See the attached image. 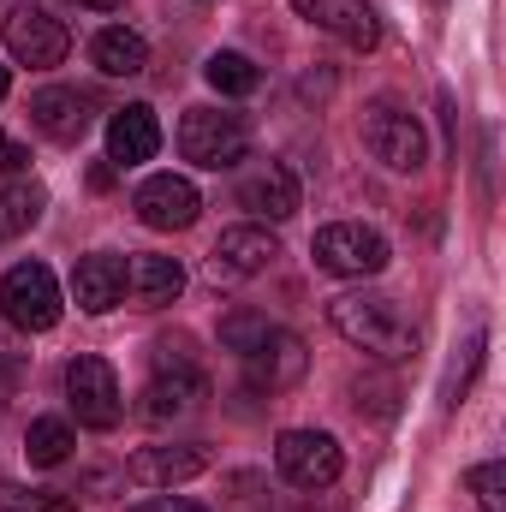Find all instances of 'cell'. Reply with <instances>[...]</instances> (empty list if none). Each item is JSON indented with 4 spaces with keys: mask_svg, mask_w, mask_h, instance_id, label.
<instances>
[{
    "mask_svg": "<svg viewBox=\"0 0 506 512\" xmlns=\"http://www.w3.org/2000/svg\"><path fill=\"white\" fill-rule=\"evenodd\" d=\"M72 298H78V310L108 316V310L126 298V256H114V251L78 256V268H72Z\"/></svg>",
    "mask_w": 506,
    "mask_h": 512,
    "instance_id": "16",
    "label": "cell"
},
{
    "mask_svg": "<svg viewBox=\"0 0 506 512\" xmlns=\"http://www.w3.org/2000/svg\"><path fill=\"white\" fill-rule=\"evenodd\" d=\"M66 393H72V411H78L84 429H114V423L126 417L120 376H114V364L96 358V352H84V358L66 364Z\"/></svg>",
    "mask_w": 506,
    "mask_h": 512,
    "instance_id": "7",
    "label": "cell"
},
{
    "mask_svg": "<svg viewBox=\"0 0 506 512\" xmlns=\"http://www.w3.org/2000/svg\"><path fill=\"white\" fill-rule=\"evenodd\" d=\"M471 495L483 501V512H506V465L501 459H489V465H471Z\"/></svg>",
    "mask_w": 506,
    "mask_h": 512,
    "instance_id": "27",
    "label": "cell"
},
{
    "mask_svg": "<svg viewBox=\"0 0 506 512\" xmlns=\"http://www.w3.org/2000/svg\"><path fill=\"white\" fill-rule=\"evenodd\" d=\"M24 459L42 465V471L66 465V459H72V423H66V417H36V423L24 429Z\"/></svg>",
    "mask_w": 506,
    "mask_h": 512,
    "instance_id": "22",
    "label": "cell"
},
{
    "mask_svg": "<svg viewBox=\"0 0 506 512\" xmlns=\"http://www.w3.org/2000/svg\"><path fill=\"white\" fill-rule=\"evenodd\" d=\"M131 512H209V507H197L185 495H161V501H143V507H131Z\"/></svg>",
    "mask_w": 506,
    "mask_h": 512,
    "instance_id": "30",
    "label": "cell"
},
{
    "mask_svg": "<svg viewBox=\"0 0 506 512\" xmlns=\"http://www.w3.org/2000/svg\"><path fill=\"white\" fill-rule=\"evenodd\" d=\"M274 256H280V239H274L268 227H227L221 245L209 251V280H215V286H221V280H251V274H262Z\"/></svg>",
    "mask_w": 506,
    "mask_h": 512,
    "instance_id": "11",
    "label": "cell"
},
{
    "mask_svg": "<svg viewBox=\"0 0 506 512\" xmlns=\"http://www.w3.org/2000/svg\"><path fill=\"white\" fill-rule=\"evenodd\" d=\"M310 256H316L322 274L364 280V274H381V268H387V239H381L376 227H364V221H334V227L316 233Z\"/></svg>",
    "mask_w": 506,
    "mask_h": 512,
    "instance_id": "5",
    "label": "cell"
},
{
    "mask_svg": "<svg viewBox=\"0 0 506 512\" xmlns=\"http://www.w3.org/2000/svg\"><path fill=\"white\" fill-rule=\"evenodd\" d=\"M12 382H18V370H12V358H6V352H0V399H6V393H12Z\"/></svg>",
    "mask_w": 506,
    "mask_h": 512,
    "instance_id": "31",
    "label": "cell"
},
{
    "mask_svg": "<svg viewBox=\"0 0 506 512\" xmlns=\"http://www.w3.org/2000/svg\"><path fill=\"white\" fill-rule=\"evenodd\" d=\"M239 209H251L256 221H292L298 215V179L280 161H262L239 179Z\"/></svg>",
    "mask_w": 506,
    "mask_h": 512,
    "instance_id": "15",
    "label": "cell"
},
{
    "mask_svg": "<svg viewBox=\"0 0 506 512\" xmlns=\"http://www.w3.org/2000/svg\"><path fill=\"white\" fill-rule=\"evenodd\" d=\"M0 512H78V501L60 495V489H18V483H0Z\"/></svg>",
    "mask_w": 506,
    "mask_h": 512,
    "instance_id": "26",
    "label": "cell"
},
{
    "mask_svg": "<svg viewBox=\"0 0 506 512\" xmlns=\"http://www.w3.org/2000/svg\"><path fill=\"white\" fill-rule=\"evenodd\" d=\"M0 167H6V173H24V167H30V149H24V143H12L6 131H0Z\"/></svg>",
    "mask_w": 506,
    "mask_h": 512,
    "instance_id": "29",
    "label": "cell"
},
{
    "mask_svg": "<svg viewBox=\"0 0 506 512\" xmlns=\"http://www.w3.org/2000/svg\"><path fill=\"white\" fill-rule=\"evenodd\" d=\"M78 6H96V12H114V6H126V0H78Z\"/></svg>",
    "mask_w": 506,
    "mask_h": 512,
    "instance_id": "32",
    "label": "cell"
},
{
    "mask_svg": "<svg viewBox=\"0 0 506 512\" xmlns=\"http://www.w3.org/2000/svg\"><path fill=\"white\" fill-rule=\"evenodd\" d=\"M245 149H251V131H245L239 114L191 108V114L179 120V155H185V161H197V167H209V173L239 167V161H245Z\"/></svg>",
    "mask_w": 506,
    "mask_h": 512,
    "instance_id": "2",
    "label": "cell"
},
{
    "mask_svg": "<svg viewBox=\"0 0 506 512\" xmlns=\"http://www.w3.org/2000/svg\"><path fill=\"white\" fill-rule=\"evenodd\" d=\"M209 471V447L203 441H179V447H137L126 465V477L137 489H173L185 477Z\"/></svg>",
    "mask_w": 506,
    "mask_h": 512,
    "instance_id": "13",
    "label": "cell"
},
{
    "mask_svg": "<svg viewBox=\"0 0 506 512\" xmlns=\"http://www.w3.org/2000/svg\"><path fill=\"white\" fill-rule=\"evenodd\" d=\"M90 60H96V72H108V78H137L143 66H149V42L126 30V24H114V30H102L96 42H90Z\"/></svg>",
    "mask_w": 506,
    "mask_h": 512,
    "instance_id": "20",
    "label": "cell"
},
{
    "mask_svg": "<svg viewBox=\"0 0 506 512\" xmlns=\"http://www.w3.org/2000/svg\"><path fill=\"white\" fill-rule=\"evenodd\" d=\"M364 149L376 155L381 167H393V173H417L423 155H429L423 126L405 108H393V102H370L364 108Z\"/></svg>",
    "mask_w": 506,
    "mask_h": 512,
    "instance_id": "8",
    "label": "cell"
},
{
    "mask_svg": "<svg viewBox=\"0 0 506 512\" xmlns=\"http://www.w3.org/2000/svg\"><path fill=\"white\" fill-rule=\"evenodd\" d=\"M292 12L298 18H310L316 30H328V36H340L346 48H358V54H370L381 42V18L364 6V0H292Z\"/></svg>",
    "mask_w": 506,
    "mask_h": 512,
    "instance_id": "12",
    "label": "cell"
},
{
    "mask_svg": "<svg viewBox=\"0 0 506 512\" xmlns=\"http://www.w3.org/2000/svg\"><path fill=\"white\" fill-rule=\"evenodd\" d=\"M90 114H96L90 96L84 90H66V84H48V90L30 96V126L42 131V137H54V143H84Z\"/></svg>",
    "mask_w": 506,
    "mask_h": 512,
    "instance_id": "14",
    "label": "cell"
},
{
    "mask_svg": "<svg viewBox=\"0 0 506 512\" xmlns=\"http://www.w3.org/2000/svg\"><path fill=\"white\" fill-rule=\"evenodd\" d=\"M42 209H48V191H42L36 179H18V185H6V191H0V239H18V233H30V227L42 221Z\"/></svg>",
    "mask_w": 506,
    "mask_h": 512,
    "instance_id": "21",
    "label": "cell"
},
{
    "mask_svg": "<svg viewBox=\"0 0 506 512\" xmlns=\"http://www.w3.org/2000/svg\"><path fill=\"white\" fill-rule=\"evenodd\" d=\"M274 465L292 489H334L346 471V453L328 429H286L274 441Z\"/></svg>",
    "mask_w": 506,
    "mask_h": 512,
    "instance_id": "4",
    "label": "cell"
},
{
    "mask_svg": "<svg viewBox=\"0 0 506 512\" xmlns=\"http://www.w3.org/2000/svg\"><path fill=\"white\" fill-rule=\"evenodd\" d=\"M6 90H12V78H6V66H0V102H6Z\"/></svg>",
    "mask_w": 506,
    "mask_h": 512,
    "instance_id": "33",
    "label": "cell"
},
{
    "mask_svg": "<svg viewBox=\"0 0 506 512\" xmlns=\"http://www.w3.org/2000/svg\"><path fill=\"white\" fill-rule=\"evenodd\" d=\"M0 36H6V54H12L18 66H30V72L60 66L66 48H72V30H66L48 6H12L6 24H0Z\"/></svg>",
    "mask_w": 506,
    "mask_h": 512,
    "instance_id": "6",
    "label": "cell"
},
{
    "mask_svg": "<svg viewBox=\"0 0 506 512\" xmlns=\"http://www.w3.org/2000/svg\"><path fill=\"white\" fill-rule=\"evenodd\" d=\"M0 310H6L12 328L48 334V328L60 322V280H54V268H48V262H18V268H6V280H0Z\"/></svg>",
    "mask_w": 506,
    "mask_h": 512,
    "instance_id": "3",
    "label": "cell"
},
{
    "mask_svg": "<svg viewBox=\"0 0 506 512\" xmlns=\"http://www.w3.org/2000/svg\"><path fill=\"white\" fill-rule=\"evenodd\" d=\"M328 322L340 328L346 346L370 352L376 364H405V358H417V328H411V316H405L393 298H381V292H340V298H328Z\"/></svg>",
    "mask_w": 506,
    "mask_h": 512,
    "instance_id": "1",
    "label": "cell"
},
{
    "mask_svg": "<svg viewBox=\"0 0 506 512\" xmlns=\"http://www.w3.org/2000/svg\"><path fill=\"white\" fill-rule=\"evenodd\" d=\"M268 334H274V322H268L262 310H245V304H239V310H227V316H221V346H227V352H239V358H251Z\"/></svg>",
    "mask_w": 506,
    "mask_h": 512,
    "instance_id": "24",
    "label": "cell"
},
{
    "mask_svg": "<svg viewBox=\"0 0 506 512\" xmlns=\"http://www.w3.org/2000/svg\"><path fill=\"white\" fill-rule=\"evenodd\" d=\"M126 292H131L137 310H161V304H173V298L185 292V268H179L173 256L143 251V256L126 262Z\"/></svg>",
    "mask_w": 506,
    "mask_h": 512,
    "instance_id": "17",
    "label": "cell"
},
{
    "mask_svg": "<svg viewBox=\"0 0 506 512\" xmlns=\"http://www.w3.org/2000/svg\"><path fill=\"white\" fill-rule=\"evenodd\" d=\"M304 370H310L304 340H298V334H280V328L245 358V382H251L256 393H286V387L304 382Z\"/></svg>",
    "mask_w": 506,
    "mask_h": 512,
    "instance_id": "10",
    "label": "cell"
},
{
    "mask_svg": "<svg viewBox=\"0 0 506 512\" xmlns=\"http://www.w3.org/2000/svg\"><path fill=\"white\" fill-rule=\"evenodd\" d=\"M131 209H137V221H143L149 233H185V227L203 215V197H197V185L179 179V173H149V179L137 185Z\"/></svg>",
    "mask_w": 506,
    "mask_h": 512,
    "instance_id": "9",
    "label": "cell"
},
{
    "mask_svg": "<svg viewBox=\"0 0 506 512\" xmlns=\"http://www.w3.org/2000/svg\"><path fill=\"white\" fill-rule=\"evenodd\" d=\"M483 358H489V340L483 334H471L465 346H459V358H453V370H447V387H441V399H447V411H459L465 405V393L477 382V370H483Z\"/></svg>",
    "mask_w": 506,
    "mask_h": 512,
    "instance_id": "25",
    "label": "cell"
},
{
    "mask_svg": "<svg viewBox=\"0 0 506 512\" xmlns=\"http://www.w3.org/2000/svg\"><path fill=\"white\" fill-rule=\"evenodd\" d=\"M155 149H161V120H155L143 102H131V108H120V114L108 120V161L137 167V161H149Z\"/></svg>",
    "mask_w": 506,
    "mask_h": 512,
    "instance_id": "18",
    "label": "cell"
},
{
    "mask_svg": "<svg viewBox=\"0 0 506 512\" xmlns=\"http://www.w3.org/2000/svg\"><path fill=\"white\" fill-rule=\"evenodd\" d=\"M352 405H358V411H370V417H393V411H399V387L387 382V376L352 382Z\"/></svg>",
    "mask_w": 506,
    "mask_h": 512,
    "instance_id": "28",
    "label": "cell"
},
{
    "mask_svg": "<svg viewBox=\"0 0 506 512\" xmlns=\"http://www.w3.org/2000/svg\"><path fill=\"white\" fill-rule=\"evenodd\" d=\"M203 78L221 90V96H251L256 84H262V72H256L245 54H233V48H221V54H209V66H203Z\"/></svg>",
    "mask_w": 506,
    "mask_h": 512,
    "instance_id": "23",
    "label": "cell"
},
{
    "mask_svg": "<svg viewBox=\"0 0 506 512\" xmlns=\"http://www.w3.org/2000/svg\"><path fill=\"white\" fill-rule=\"evenodd\" d=\"M197 399H209V382L197 370H155V382L143 393V417L149 423H167V417H185Z\"/></svg>",
    "mask_w": 506,
    "mask_h": 512,
    "instance_id": "19",
    "label": "cell"
}]
</instances>
